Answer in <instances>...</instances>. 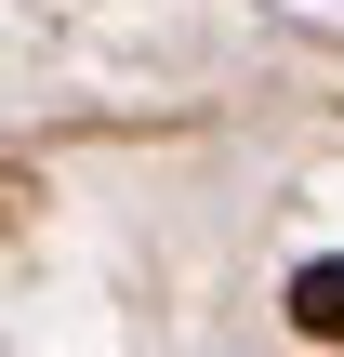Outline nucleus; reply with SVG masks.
I'll use <instances>...</instances> for the list:
<instances>
[{
	"instance_id": "f257e3e1",
	"label": "nucleus",
	"mask_w": 344,
	"mask_h": 357,
	"mask_svg": "<svg viewBox=\"0 0 344 357\" xmlns=\"http://www.w3.org/2000/svg\"><path fill=\"white\" fill-rule=\"evenodd\" d=\"M278 318H292L305 344H344V252H318V265H292V291H278Z\"/></svg>"
},
{
	"instance_id": "f03ea898",
	"label": "nucleus",
	"mask_w": 344,
	"mask_h": 357,
	"mask_svg": "<svg viewBox=\"0 0 344 357\" xmlns=\"http://www.w3.org/2000/svg\"><path fill=\"white\" fill-rule=\"evenodd\" d=\"M27 212H40V172H27V159H0V238H13Z\"/></svg>"
}]
</instances>
